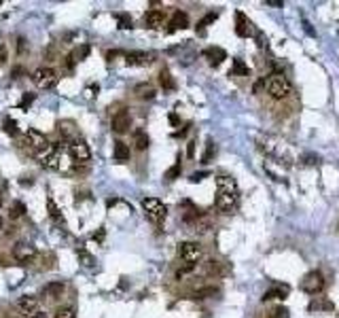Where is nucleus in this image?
I'll use <instances>...</instances> for the list:
<instances>
[{
	"mask_svg": "<svg viewBox=\"0 0 339 318\" xmlns=\"http://www.w3.org/2000/svg\"><path fill=\"white\" fill-rule=\"evenodd\" d=\"M238 182L231 176L220 174L216 176V198H214V206L218 210H231L238 204Z\"/></svg>",
	"mask_w": 339,
	"mask_h": 318,
	"instance_id": "obj_1",
	"label": "nucleus"
},
{
	"mask_svg": "<svg viewBox=\"0 0 339 318\" xmlns=\"http://www.w3.org/2000/svg\"><path fill=\"white\" fill-rule=\"evenodd\" d=\"M265 92L272 96L274 100H284L288 98L292 92V85L288 81V76L284 72H272L265 78Z\"/></svg>",
	"mask_w": 339,
	"mask_h": 318,
	"instance_id": "obj_2",
	"label": "nucleus"
},
{
	"mask_svg": "<svg viewBox=\"0 0 339 318\" xmlns=\"http://www.w3.org/2000/svg\"><path fill=\"white\" fill-rule=\"evenodd\" d=\"M142 208H144L146 212V216L153 220L155 225H162L164 220L168 218V208L162 200H157V198H144L142 200Z\"/></svg>",
	"mask_w": 339,
	"mask_h": 318,
	"instance_id": "obj_3",
	"label": "nucleus"
},
{
	"mask_svg": "<svg viewBox=\"0 0 339 318\" xmlns=\"http://www.w3.org/2000/svg\"><path fill=\"white\" fill-rule=\"evenodd\" d=\"M178 257H180L184 263L195 265L198 261H202V257H204V248H202L200 242L186 240V242H180V244H178Z\"/></svg>",
	"mask_w": 339,
	"mask_h": 318,
	"instance_id": "obj_4",
	"label": "nucleus"
},
{
	"mask_svg": "<svg viewBox=\"0 0 339 318\" xmlns=\"http://www.w3.org/2000/svg\"><path fill=\"white\" fill-rule=\"evenodd\" d=\"M301 288H303V293H308V295H318V293H322V288H324V276H322V272H308L306 276H303L301 280Z\"/></svg>",
	"mask_w": 339,
	"mask_h": 318,
	"instance_id": "obj_5",
	"label": "nucleus"
},
{
	"mask_svg": "<svg viewBox=\"0 0 339 318\" xmlns=\"http://www.w3.org/2000/svg\"><path fill=\"white\" fill-rule=\"evenodd\" d=\"M11 254H13V259L17 261V263H32L34 259H36V248H34L32 244H28V242H15L13 244V248H11Z\"/></svg>",
	"mask_w": 339,
	"mask_h": 318,
	"instance_id": "obj_6",
	"label": "nucleus"
},
{
	"mask_svg": "<svg viewBox=\"0 0 339 318\" xmlns=\"http://www.w3.org/2000/svg\"><path fill=\"white\" fill-rule=\"evenodd\" d=\"M32 81L36 83V87H40V90H49V87H53V85L58 83V72H56L53 68L42 66V68H36V70H34Z\"/></svg>",
	"mask_w": 339,
	"mask_h": 318,
	"instance_id": "obj_7",
	"label": "nucleus"
},
{
	"mask_svg": "<svg viewBox=\"0 0 339 318\" xmlns=\"http://www.w3.org/2000/svg\"><path fill=\"white\" fill-rule=\"evenodd\" d=\"M22 142H24L26 146L34 148V151H38V153H44V151L49 148V140H47V136L40 134L38 130H28V132H26V136H24Z\"/></svg>",
	"mask_w": 339,
	"mask_h": 318,
	"instance_id": "obj_8",
	"label": "nucleus"
},
{
	"mask_svg": "<svg viewBox=\"0 0 339 318\" xmlns=\"http://www.w3.org/2000/svg\"><path fill=\"white\" fill-rule=\"evenodd\" d=\"M110 128L112 132H117V134H126V132H130L132 128V114L128 108H123L119 112H114V117L110 121Z\"/></svg>",
	"mask_w": 339,
	"mask_h": 318,
	"instance_id": "obj_9",
	"label": "nucleus"
},
{
	"mask_svg": "<svg viewBox=\"0 0 339 318\" xmlns=\"http://www.w3.org/2000/svg\"><path fill=\"white\" fill-rule=\"evenodd\" d=\"M236 34L238 36H242V38H250L254 34V28H252L250 20H248L242 11H236Z\"/></svg>",
	"mask_w": 339,
	"mask_h": 318,
	"instance_id": "obj_10",
	"label": "nucleus"
},
{
	"mask_svg": "<svg viewBox=\"0 0 339 318\" xmlns=\"http://www.w3.org/2000/svg\"><path fill=\"white\" fill-rule=\"evenodd\" d=\"M70 153H72V157L76 159V162H89V157H92V148H89V144L85 142L83 138H78L74 140V142H70Z\"/></svg>",
	"mask_w": 339,
	"mask_h": 318,
	"instance_id": "obj_11",
	"label": "nucleus"
},
{
	"mask_svg": "<svg viewBox=\"0 0 339 318\" xmlns=\"http://www.w3.org/2000/svg\"><path fill=\"white\" fill-rule=\"evenodd\" d=\"M62 155H60V148L53 146V148H47L44 153H40V164L44 168H51V170H60L62 168Z\"/></svg>",
	"mask_w": 339,
	"mask_h": 318,
	"instance_id": "obj_12",
	"label": "nucleus"
},
{
	"mask_svg": "<svg viewBox=\"0 0 339 318\" xmlns=\"http://www.w3.org/2000/svg\"><path fill=\"white\" fill-rule=\"evenodd\" d=\"M126 62L130 66H148L153 62V53L146 51H128L126 53Z\"/></svg>",
	"mask_w": 339,
	"mask_h": 318,
	"instance_id": "obj_13",
	"label": "nucleus"
},
{
	"mask_svg": "<svg viewBox=\"0 0 339 318\" xmlns=\"http://www.w3.org/2000/svg\"><path fill=\"white\" fill-rule=\"evenodd\" d=\"M17 310H20L24 316L32 318L34 314H38V299H34V297H30V295L22 297L20 302H17Z\"/></svg>",
	"mask_w": 339,
	"mask_h": 318,
	"instance_id": "obj_14",
	"label": "nucleus"
},
{
	"mask_svg": "<svg viewBox=\"0 0 339 318\" xmlns=\"http://www.w3.org/2000/svg\"><path fill=\"white\" fill-rule=\"evenodd\" d=\"M204 272L208 274V276H214V278H222L227 274V265L225 263H220L216 259H208L206 263H204Z\"/></svg>",
	"mask_w": 339,
	"mask_h": 318,
	"instance_id": "obj_15",
	"label": "nucleus"
},
{
	"mask_svg": "<svg viewBox=\"0 0 339 318\" xmlns=\"http://www.w3.org/2000/svg\"><path fill=\"white\" fill-rule=\"evenodd\" d=\"M134 94H136L140 100H153L157 96V87L153 83H138L134 87Z\"/></svg>",
	"mask_w": 339,
	"mask_h": 318,
	"instance_id": "obj_16",
	"label": "nucleus"
},
{
	"mask_svg": "<svg viewBox=\"0 0 339 318\" xmlns=\"http://www.w3.org/2000/svg\"><path fill=\"white\" fill-rule=\"evenodd\" d=\"M170 32H174V30H184V28H189V15H186L184 11H174V15L170 17Z\"/></svg>",
	"mask_w": 339,
	"mask_h": 318,
	"instance_id": "obj_17",
	"label": "nucleus"
},
{
	"mask_svg": "<svg viewBox=\"0 0 339 318\" xmlns=\"http://www.w3.org/2000/svg\"><path fill=\"white\" fill-rule=\"evenodd\" d=\"M166 20V13L162 11V8H148L146 15H144V24L148 26V28H157V26H162Z\"/></svg>",
	"mask_w": 339,
	"mask_h": 318,
	"instance_id": "obj_18",
	"label": "nucleus"
},
{
	"mask_svg": "<svg viewBox=\"0 0 339 318\" xmlns=\"http://www.w3.org/2000/svg\"><path fill=\"white\" fill-rule=\"evenodd\" d=\"M204 58H206L212 66H218L222 60H227V53L220 47H208L206 51H204Z\"/></svg>",
	"mask_w": 339,
	"mask_h": 318,
	"instance_id": "obj_19",
	"label": "nucleus"
},
{
	"mask_svg": "<svg viewBox=\"0 0 339 318\" xmlns=\"http://www.w3.org/2000/svg\"><path fill=\"white\" fill-rule=\"evenodd\" d=\"M218 290H220L218 286H202V288L191 290L189 297L195 299V302H202V299H206V297H210V295H218Z\"/></svg>",
	"mask_w": 339,
	"mask_h": 318,
	"instance_id": "obj_20",
	"label": "nucleus"
},
{
	"mask_svg": "<svg viewBox=\"0 0 339 318\" xmlns=\"http://www.w3.org/2000/svg\"><path fill=\"white\" fill-rule=\"evenodd\" d=\"M64 290H66V286L62 284V282H51V284H47V286H44V290H42V293L47 295L49 299H60L62 295H64Z\"/></svg>",
	"mask_w": 339,
	"mask_h": 318,
	"instance_id": "obj_21",
	"label": "nucleus"
},
{
	"mask_svg": "<svg viewBox=\"0 0 339 318\" xmlns=\"http://www.w3.org/2000/svg\"><path fill=\"white\" fill-rule=\"evenodd\" d=\"M288 297V288L286 286H274L263 295V302H272V299H286Z\"/></svg>",
	"mask_w": 339,
	"mask_h": 318,
	"instance_id": "obj_22",
	"label": "nucleus"
},
{
	"mask_svg": "<svg viewBox=\"0 0 339 318\" xmlns=\"http://www.w3.org/2000/svg\"><path fill=\"white\" fill-rule=\"evenodd\" d=\"M193 227V232L195 234H200V236H204V234H208L210 229H212V223H210V218L206 216V214H202L198 220H195V223L191 225Z\"/></svg>",
	"mask_w": 339,
	"mask_h": 318,
	"instance_id": "obj_23",
	"label": "nucleus"
},
{
	"mask_svg": "<svg viewBox=\"0 0 339 318\" xmlns=\"http://www.w3.org/2000/svg\"><path fill=\"white\" fill-rule=\"evenodd\" d=\"M114 159H117V162H128L130 159V146L126 144V142H121V140H117V142H114Z\"/></svg>",
	"mask_w": 339,
	"mask_h": 318,
	"instance_id": "obj_24",
	"label": "nucleus"
},
{
	"mask_svg": "<svg viewBox=\"0 0 339 318\" xmlns=\"http://www.w3.org/2000/svg\"><path fill=\"white\" fill-rule=\"evenodd\" d=\"M134 144H136V151H146L150 144V138L146 132H136V134H134Z\"/></svg>",
	"mask_w": 339,
	"mask_h": 318,
	"instance_id": "obj_25",
	"label": "nucleus"
},
{
	"mask_svg": "<svg viewBox=\"0 0 339 318\" xmlns=\"http://www.w3.org/2000/svg\"><path fill=\"white\" fill-rule=\"evenodd\" d=\"M22 216H26V204H24V202H13L11 208H8V218L17 220V218H22Z\"/></svg>",
	"mask_w": 339,
	"mask_h": 318,
	"instance_id": "obj_26",
	"label": "nucleus"
},
{
	"mask_svg": "<svg viewBox=\"0 0 339 318\" xmlns=\"http://www.w3.org/2000/svg\"><path fill=\"white\" fill-rule=\"evenodd\" d=\"M159 85H162L166 92H172L174 87H176V85H174V78H172V74H170V70H166V68H164L162 72H159Z\"/></svg>",
	"mask_w": 339,
	"mask_h": 318,
	"instance_id": "obj_27",
	"label": "nucleus"
},
{
	"mask_svg": "<svg viewBox=\"0 0 339 318\" xmlns=\"http://www.w3.org/2000/svg\"><path fill=\"white\" fill-rule=\"evenodd\" d=\"M47 210H49V216H51L53 220H58V223H64L62 210L58 208V204H56V200H53V198H49V200H47Z\"/></svg>",
	"mask_w": 339,
	"mask_h": 318,
	"instance_id": "obj_28",
	"label": "nucleus"
},
{
	"mask_svg": "<svg viewBox=\"0 0 339 318\" xmlns=\"http://www.w3.org/2000/svg\"><path fill=\"white\" fill-rule=\"evenodd\" d=\"M265 318H290V312L284 306H276L265 314Z\"/></svg>",
	"mask_w": 339,
	"mask_h": 318,
	"instance_id": "obj_29",
	"label": "nucleus"
},
{
	"mask_svg": "<svg viewBox=\"0 0 339 318\" xmlns=\"http://www.w3.org/2000/svg\"><path fill=\"white\" fill-rule=\"evenodd\" d=\"M56 318H76V312L72 306H62L56 310Z\"/></svg>",
	"mask_w": 339,
	"mask_h": 318,
	"instance_id": "obj_30",
	"label": "nucleus"
},
{
	"mask_svg": "<svg viewBox=\"0 0 339 318\" xmlns=\"http://www.w3.org/2000/svg\"><path fill=\"white\" fill-rule=\"evenodd\" d=\"M308 310H310V312H316V310H333V304L326 302V299H322V302H312V304L308 306Z\"/></svg>",
	"mask_w": 339,
	"mask_h": 318,
	"instance_id": "obj_31",
	"label": "nucleus"
},
{
	"mask_svg": "<svg viewBox=\"0 0 339 318\" xmlns=\"http://www.w3.org/2000/svg\"><path fill=\"white\" fill-rule=\"evenodd\" d=\"M214 157H216V144H214V142H208L206 151H204V157H202V164H210Z\"/></svg>",
	"mask_w": 339,
	"mask_h": 318,
	"instance_id": "obj_32",
	"label": "nucleus"
},
{
	"mask_svg": "<svg viewBox=\"0 0 339 318\" xmlns=\"http://www.w3.org/2000/svg\"><path fill=\"white\" fill-rule=\"evenodd\" d=\"M214 20H216V13H210V15H206V17H204V20H202V22L198 24V32L202 34V32L206 30V28H208V26H210V24H212Z\"/></svg>",
	"mask_w": 339,
	"mask_h": 318,
	"instance_id": "obj_33",
	"label": "nucleus"
},
{
	"mask_svg": "<svg viewBox=\"0 0 339 318\" xmlns=\"http://www.w3.org/2000/svg\"><path fill=\"white\" fill-rule=\"evenodd\" d=\"M89 51H92V47H89V45H81V47H78L74 53H72V58L78 62V60H85L87 56H89Z\"/></svg>",
	"mask_w": 339,
	"mask_h": 318,
	"instance_id": "obj_34",
	"label": "nucleus"
},
{
	"mask_svg": "<svg viewBox=\"0 0 339 318\" xmlns=\"http://www.w3.org/2000/svg\"><path fill=\"white\" fill-rule=\"evenodd\" d=\"M4 130H6L11 136H15L17 132H20V128H17V123H15L13 119H4Z\"/></svg>",
	"mask_w": 339,
	"mask_h": 318,
	"instance_id": "obj_35",
	"label": "nucleus"
},
{
	"mask_svg": "<svg viewBox=\"0 0 339 318\" xmlns=\"http://www.w3.org/2000/svg\"><path fill=\"white\" fill-rule=\"evenodd\" d=\"M236 72L248 74V68H246V64H244V62H240V60H236V62H234V70H231V74H236Z\"/></svg>",
	"mask_w": 339,
	"mask_h": 318,
	"instance_id": "obj_36",
	"label": "nucleus"
},
{
	"mask_svg": "<svg viewBox=\"0 0 339 318\" xmlns=\"http://www.w3.org/2000/svg\"><path fill=\"white\" fill-rule=\"evenodd\" d=\"M178 174H180V162H178V164H176V166L172 168V170H170V172L166 174V178H168V180H174Z\"/></svg>",
	"mask_w": 339,
	"mask_h": 318,
	"instance_id": "obj_37",
	"label": "nucleus"
},
{
	"mask_svg": "<svg viewBox=\"0 0 339 318\" xmlns=\"http://www.w3.org/2000/svg\"><path fill=\"white\" fill-rule=\"evenodd\" d=\"M301 162L306 164V166H316V164H318V157H316V155H303Z\"/></svg>",
	"mask_w": 339,
	"mask_h": 318,
	"instance_id": "obj_38",
	"label": "nucleus"
},
{
	"mask_svg": "<svg viewBox=\"0 0 339 318\" xmlns=\"http://www.w3.org/2000/svg\"><path fill=\"white\" fill-rule=\"evenodd\" d=\"M265 90V78H258V81H254L252 85V94H261Z\"/></svg>",
	"mask_w": 339,
	"mask_h": 318,
	"instance_id": "obj_39",
	"label": "nucleus"
},
{
	"mask_svg": "<svg viewBox=\"0 0 339 318\" xmlns=\"http://www.w3.org/2000/svg\"><path fill=\"white\" fill-rule=\"evenodd\" d=\"M204 178H208V172H195V174H191V182H202Z\"/></svg>",
	"mask_w": 339,
	"mask_h": 318,
	"instance_id": "obj_40",
	"label": "nucleus"
},
{
	"mask_svg": "<svg viewBox=\"0 0 339 318\" xmlns=\"http://www.w3.org/2000/svg\"><path fill=\"white\" fill-rule=\"evenodd\" d=\"M193 268H195V265H191V263H186V265H184V268H182V270H178V274H176V276H178V278H184V276H186V274H189V272H191Z\"/></svg>",
	"mask_w": 339,
	"mask_h": 318,
	"instance_id": "obj_41",
	"label": "nucleus"
},
{
	"mask_svg": "<svg viewBox=\"0 0 339 318\" xmlns=\"http://www.w3.org/2000/svg\"><path fill=\"white\" fill-rule=\"evenodd\" d=\"M34 98H36V94H26V96H24V102H22L24 108H28V104H30Z\"/></svg>",
	"mask_w": 339,
	"mask_h": 318,
	"instance_id": "obj_42",
	"label": "nucleus"
},
{
	"mask_svg": "<svg viewBox=\"0 0 339 318\" xmlns=\"http://www.w3.org/2000/svg\"><path fill=\"white\" fill-rule=\"evenodd\" d=\"M119 28H132V22H130V17H119Z\"/></svg>",
	"mask_w": 339,
	"mask_h": 318,
	"instance_id": "obj_43",
	"label": "nucleus"
},
{
	"mask_svg": "<svg viewBox=\"0 0 339 318\" xmlns=\"http://www.w3.org/2000/svg\"><path fill=\"white\" fill-rule=\"evenodd\" d=\"M168 119H170V123H172V126H180V117H178L176 112H170Z\"/></svg>",
	"mask_w": 339,
	"mask_h": 318,
	"instance_id": "obj_44",
	"label": "nucleus"
},
{
	"mask_svg": "<svg viewBox=\"0 0 339 318\" xmlns=\"http://www.w3.org/2000/svg\"><path fill=\"white\" fill-rule=\"evenodd\" d=\"M186 155H189V159L195 155V142H189V144H186Z\"/></svg>",
	"mask_w": 339,
	"mask_h": 318,
	"instance_id": "obj_45",
	"label": "nucleus"
},
{
	"mask_svg": "<svg viewBox=\"0 0 339 318\" xmlns=\"http://www.w3.org/2000/svg\"><path fill=\"white\" fill-rule=\"evenodd\" d=\"M6 62V47H0V64Z\"/></svg>",
	"mask_w": 339,
	"mask_h": 318,
	"instance_id": "obj_46",
	"label": "nucleus"
},
{
	"mask_svg": "<svg viewBox=\"0 0 339 318\" xmlns=\"http://www.w3.org/2000/svg\"><path fill=\"white\" fill-rule=\"evenodd\" d=\"M32 318H49V316H47V314H44V312H38V314H34Z\"/></svg>",
	"mask_w": 339,
	"mask_h": 318,
	"instance_id": "obj_47",
	"label": "nucleus"
},
{
	"mask_svg": "<svg viewBox=\"0 0 339 318\" xmlns=\"http://www.w3.org/2000/svg\"><path fill=\"white\" fill-rule=\"evenodd\" d=\"M2 204H4V193L0 191V206H2Z\"/></svg>",
	"mask_w": 339,
	"mask_h": 318,
	"instance_id": "obj_48",
	"label": "nucleus"
},
{
	"mask_svg": "<svg viewBox=\"0 0 339 318\" xmlns=\"http://www.w3.org/2000/svg\"><path fill=\"white\" fill-rule=\"evenodd\" d=\"M4 227V220H2V216H0V229H2Z\"/></svg>",
	"mask_w": 339,
	"mask_h": 318,
	"instance_id": "obj_49",
	"label": "nucleus"
}]
</instances>
